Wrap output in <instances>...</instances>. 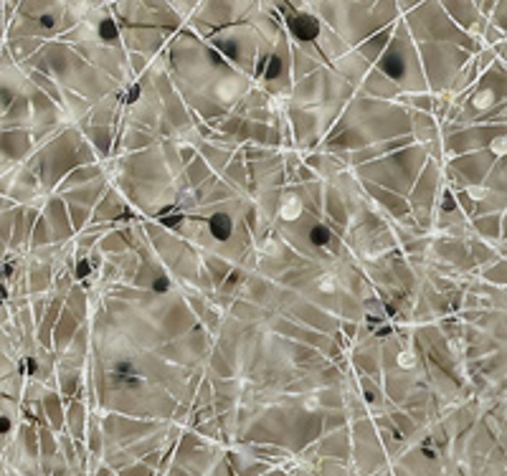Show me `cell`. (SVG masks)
Instances as JSON below:
<instances>
[{"instance_id":"1","label":"cell","mask_w":507,"mask_h":476,"mask_svg":"<svg viewBox=\"0 0 507 476\" xmlns=\"http://www.w3.org/2000/svg\"><path fill=\"white\" fill-rule=\"evenodd\" d=\"M292 30L294 36L302 38V41H309V38L317 36V21L309 18V15H294L292 18Z\"/></svg>"}]
</instances>
